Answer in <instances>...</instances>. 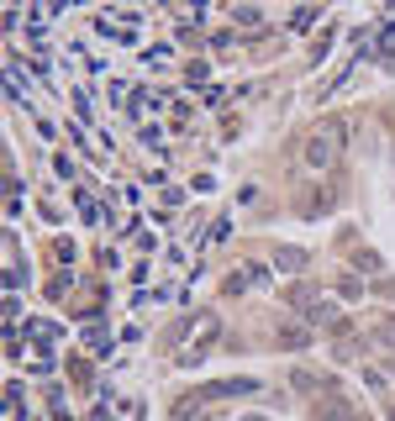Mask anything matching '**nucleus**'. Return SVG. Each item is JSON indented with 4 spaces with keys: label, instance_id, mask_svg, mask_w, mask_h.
<instances>
[{
    "label": "nucleus",
    "instance_id": "7ed1b4c3",
    "mask_svg": "<svg viewBox=\"0 0 395 421\" xmlns=\"http://www.w3.org/2000/svg\"><path fill=\"white\" fill-rule=\"evenodd\" d=\"M317 421H369V416H364L353 400H343V395H327V400L317 405Z\"/></svg>",
    "mask_w": 395,
    "mask_h": 421
},
{
    "label": "nucleus",
    "instance_id": "0eeeda50",
    "mask_svg": "<svg viewBox=\"0 0 395 421\" xmlns=\"http://www.w3.org/2000/svg\"><path fill=\"white\" fill-rule=\"evenodd\" d=\"M306 343H311L306 327H284V332H279V348H306Z\"/></svg>",
    "mask_w": 395,
    "mask_h": 421
},
{
    "label": "nucleus",
    "instance_id": "f03ea898",
    "mask_svg": "<svg viewBox=\"0 0 395 421\" xmlns=\"http://www.w3.org/2000/svg\"><path fill=\"white\" fill-rule=\"evenodd\" d=\"M290 306L301 311L306 321H317V327H337V306L322 301V295H311V290H290Z\"/></svg>",
    "mask_w": 395,
    "mask_h": 421
},
{
    "label": "nucleus",
    "instance_id": "423d86ee",
    "mask_svg": "<svg viewBox=\"0 0 395 421\" xmlns=\"http://www.w3.org/2000/svg\"><path fill=\"white\" fill-rule=\"evenodd\" d=\"M275 264L290 269V274H301V269H306V248H275Z\"/></svg>",
    "mask_w": 395,
    "mask_h": 421
},
{
    "label": "nucleus",
    "instance_id": "39448f33",
    "mask_svg": "<svg viewBox=\"0 0 395 421\" xmlns=\"http://www.w3.org/2000/svg\"><path fill=\"white\" fill-rule=\"evenodd\" d=\"M190 337H195V343L206 348L211 337H222V316H216V311H200V316L190 321Z\"/></svg>",
    "mask_w": 395,
    "mask_h": 421
},
{
    "label": "nucleus",
    "instance_id": "20e7f679",
    "mask_svg": "<svg viewBox=\"0 0 395 421\" xmlns=\"http://www.w3.org/2000/svg\"><path fill=\"white\" fill-rule=\"evenodd\" d=\"M290 379H295V390H301V395H317V390H322V395H332V385H337L332 374H311V369H295Z\"/></svg>",
    "mask_w": 395,
    "mask_h": 421
},
{
    "label": "nucleus",
    "instance_id": "1a4fd4ad",
    "mask_svg": "<svg viewBox=\"0 0 395 421\" xmlns=\"http://www.w3.org/2000/svg\"><path fill=\"white\" fill-rule=\"evenodd\" d=\"M337 290H343V301H359V295H364V284H353V279H337Z\"/></svg>",
    "mask_w": 395,
    "mask_h": 421
},
{
    "label": "nucleus",
    "instance_id": "6e6552de",
    "mask_svg": "<svg viewBox=\"0 0 395 421\" xmlns=\"http://www.w3.org/2000/svg\"><path fill=\"white\" fill-rule=\"evenodd\" d=\"M85 343H90V353H111V337H106L101 327H95V332H85Z\"/></svg>",
    "mask_w": 395,
    "mask_h": 421
},
{
    "label": "nucleus",
    "instance_id": "9d476101",
    "mask_svg": "<svg viewBox=\"0 0 395 421\" xmlns=\"http://www.w3.org/2000/svg\"><path fill=\"white\" fill-rule=\"evenodd\" d=\"M242 421H269V416H242Z\"/></svg>",
    "mask_w": 395,
    "mask_h": 421
},
{
    "label": "nucleus",
    "instance_id": "f257e3e1",
    "mask_svg": "<svg viewBox=\"0 0 395 421\" xmlns=\"http://www.w3.org/2000/svg\"><path fill=\"white\" fill-rule=\"evenodd\" d=\"M343 137H348L343 121H327V127H317V132L301 142V164L317 169V174H327V169L337 164V153H343Z\"/></svg>",
    "mask_w": 395,
    "mask_h": 421
}]
</instances>
